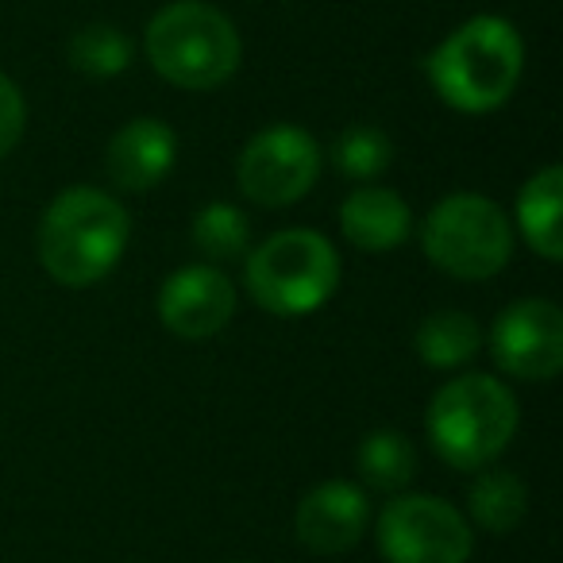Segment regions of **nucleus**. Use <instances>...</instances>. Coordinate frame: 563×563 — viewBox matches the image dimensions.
Instances as JSON below:
<instances>
[{
  "label": "nucleus",
  "mask_w": 563,
  "mask_h": 563,
  "mask_svg": "<svg viewBox=\"0 0 563 563\" xmlns=\"http://www.w3.org/2000/svg\"><path fill=\"white\" fill-rule=\"evenodd\" d=\"M478 344V324L471 321L467 313L460 309H444V313H432L421 321L417 329V352L429 367H440V371H452V367H463L467 360H475Z\"/></svg>",
  "instance_id": "obj_16"
},
{
  "label": "nucleus",
  "mask_w": 563,
  "mask_h": 563,
  "mask_svg": "<svg viewBox=\"0 0 563 563\" xmlns=\"http://www.w3.org/2000/svg\"><path fill=\"white\" fill-rule=\"evenodd\" d=\"M490 355L514 378H552L563 367V313L544 298L514 301L494 321Z\"/></svg>",
  "instance_id": "obj_9"
},
{
  "label": "nucleus",
  "mask_w": 563,
  "mask_h": 563,
  "mask_svg": "<svg viewBox=\"0 0 563 563\" xmlns=\"http://www.w3.org/2000/svg\"><path fill=\"white\" fill-rule=\"evenodd\" d=\"M378 548L386 563H467L475 537L455 506L432 494H406L378 514Z\"/></svg>",
  "instance_id": "obj_7"
},
{
  "label": "nucleus",
  "mask_w": 563,
  "mask_h": 563,
  "mask_svg": "<svg viewBox=\"0 0 563 563\" xmlns=\"http://www.w3.org/2000/svg\"><path fill=\"white\" fill-rule=\"evenodd\" d=\"M174 158H178V140L170 124L151 117L132 120L109 143V178L128 194H147L174 170Z\"/></svg>",
  "instance_id": "obj_12"
},
{
  "label": "nucleus",
  "mask_w": 563,
  "mask_h": 563,
  "mask_svg": "<svg viewBox=\"0 0 563 563\" xmlns=\"http://www.w3.org/2000/svg\"><path fill=\"white\" fill-rule=\"evenodd\" d=\"M371 521V501L360 486L352 483H321L301 498L298 506V537L309 552L317 555H340L360 544Z\"/></svg>",
  "instance_id": "obj_11"
},
{
  "label": "nucleus",
  "mask_w": 563,
  "mask_h": 563,
  "mask_svg": "<svg viewBox=\"0 0 563 563\" xmlns=\"http://www.w3.org/2000/svg\"><path fill=\"white\" fill-rule=\"evenodd\" d=\"M66 55H70V66L78 74L104 81V78L124 74V66L132 63V43H128V35L120 32V27L89 24L74 35L70 47H66Z\"/></svg>",
  "instance_id": "obj_18"
},
{
  "label": "nucleus",
  "mask_w": 563,
  "mask_h": 563,
  "mask_svg": "<svg viewBox=\"0 0 563 563\" xmlns=\"http://www.w3.org/2000/svg\"><path fill=\"white\" fill-rule=\"evenodd\" d=\"M390 163H394L390 135H386L383 128H371V124L347 128V132L336 140V147H332V166H336L344 178H355V181L378 178Z\"/></svg>",
  "instance_id": "obj_19"
},
{
  "label": "nucleus",
  "mask_w": 563,
  "mask_h": 563,
  "mask_svg": "<svg viewBox=\"0 0 563 563\" xmlns=\"http://www.w3.org/2000/svg\"><path fill=\"white\" fill-rule=\"evenodd\" d=\"M467 509L478 529L486 532H514L525 521L529 494L514 471H483L467 490Z\"/></svg>",
  "instance_id": "obj_15"
},
{
  "label": "nucleus",
  "mask_w": 563,
  "mask_h": 563,
  "mask_svg": "<svg viewBox=\"0 0 563 563\" xmlns=\"http://www.w3.org/2000/svg\"><path fill=\"white\" fill-rule=\"evenodd\" d=\"M560 205H563V170L560 166H544L525 181L521 197H517V224L521 235L532 243L537 255L548 263L563 258V224H560Z\"/></svg>",
  "instance_id": "obj_14"
},
{
  "label": "nucleus",
  "mask_w": 563,
  "mask_h": 563,
  "mask_svg": "<svg viewBox=\"0 0 563 563\" xmlns=\"http://www.w3.org/2000/svg\"><path fill=\"white\" fill-rule=\"evenodd\" d=\"M194 243L209 258H240L251 243V224L235 205H205L194 217Z\"/></svg>",
  "instance_id": "obj_20"
},
{
  "label": "nucleus",
  "mask_w": 563,
  "mask_h": 563,
  "mask_svg": "<svg viewBox=\"0 0 563 563\" xmlns=\"http://www.w3.org/2000/svg\"><path fill=\"white\" fill-rule=\"evenodd\" d=\"M132 235L124 205L93 186H74L51 201L40 224V263L58 286L86 290L120 263Z\"/></svg>",
  "instance_id": "obj_1"
},
{
  "label": "nucleus",
  "mask_w": 563,
  "mask_h": 563,
  "mask_svg": "<svg viewBox=\"0 0 563 563\" xmlns=\"http://www.w3.org/2000/svg\"><path fill=\"white\" fill-rule=\"evenodd\" d=\"M421 243L429 263L444 274L463 282H486L514 255V224L490 197L452 194L429 212Z\"/></svg>",
  "instance_id": "obj_6"
},
{
  "label": "nucleus",
  "mask_w": 563,
  "mask_h": 563,
  "mask_svg": "<svg viewBox=\"0 0 563 563\" xmlns=\"http://www.w3.org/2000/svg\"><path fill=\"white\" fill-rule=\"evenodd\" d=\"M235 290L217 266H181L158 290V321L181 340H209L232 321Z\"/></svg>",
  "instance_id": "obj_10"
},
{
  "label": "nucleus",
  "mask_w": 563,
  "mask_h": 563,
  "mask_svg": "<svg viewBox=\"0 0 563 563\" xmlns=\"http://www.w3.org/2000/svg\"><path fill=\"white\" fill-rule=\"evenodd\" d=\"M360 475L371 490H401L409 478L417 475V452L409 444L406 432L398 429H378L360 444Z\"/></svg>",
  "instance_id": "obj_17"
},
{
  "label": "nucleus",
  "mask_w": 563,
  "mask_h": 563,
  "mask_svg": "<svg viewBox=\"0 0 563 563\" xmlns=\"http://www.w3.org/2000/svg\"><path fill=\"white\" fill-rule=\"evenodd\" d=\"M340 228L360 251H394L409 240L413 212L394 189L363 186L340 205Z\"/></svg>",
  "instance_id": "obj_13"
},
{
  "label": "nucleus",
  "mask_w": 563,
  "mask_h": 563,
  "mask_svg": "<svg viewBox=\"0 0 563 563\" xmlns=\"http://www.w3.org/2000/svg\"><path fill=\"white\" fill-rule=\"evenodd\" d=\"M340 286V255L321 232L290 228L263 240L247 258V294L274 317L317 313Z\"/></svg>",
  "instance_id": "obj_5"
},
{
  "label": "nucleus",
  "mask_w": 563,
  "mask_h": 563,
  "mask_svg": "<svg viewBox=\"0 0 563 563\" xmlns=\"http://www.w3.org/2000/svg\"><path fill=\"white\" fill-rule=\"evenodd\" d=\"M240 32L205 0H174L151 20L147 58L170 86L217 89L240 66Z\"/></svg>",
  "instance_id": "obj_4"
},
{
  "label": "nucleus",
  "mask_w": 563,
  "mask_h": 563,
  "mask_svg": "<svg viewBox=\"0 0 563 563\" xmlns=\"http://www.w3.org/2000/svg\"><path fill=\"white\" fill-rule=\"evenodd\" d=\"M321 163V147L306 128L274 124L258 132L255 140H247L240 166H235V178L255 205L282 209V205L301 201L313 189Z\"/></svg>",
  "instance_id": "obj_8"
},
{
  "label": "nucleus",
  "mask_w": 563,
  "mask_h": 563,
  "mask_svg": "<svg viewBox=\"0 0 563 563\" xmlns=\"http://www.w3.org/2000/svg\"><path fill=\"white\" fill-rule=\"evenodd\" d=\"M525 47L521 35L501 16H475L460 24L429 55V81L455 112H494L509 101L521 81Z\"/></svg>",
  "instance_id": "obj_2"
},
{
  "label": "nucleus",
  "mask_w": 563,
  "mask_h": 563,
  "mask_svg": "<svg viewBox=\"0 0 563 563\" xmlns=\"http://www.w3.org/2000/svg\"><path fill=\"white\" fill-rule=\"evenodd\" d=\"M24 120H27V104L24 93L16 89V81H9L0 74V158L9 155L12 147L24 135Z\"/></svg>",
  "instance_id": "obj_21"
},
{
  "label": "nucleus",
  "mask_w": 563,
  "mask_h": 563,
  "mask_svg": "<svg viewBox=\"0 0 563 563\" xmlns=\"http://www.w3.org/2000/svg\"><path fill=\"white\" fill-rule=\"evenodd\" d=\"M517 432V401L490 375H460L440 386L429 406V440L448 467L478 471L509 448Z\"/></svg>",
  "instance_id": "obj_3"
}]
</instances>
